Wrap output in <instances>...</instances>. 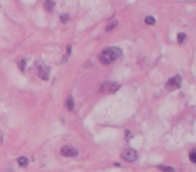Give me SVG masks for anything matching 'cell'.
Wrapping results in <instances>:
<instances>
[{
  "instance_id": "6",
  "label": "cell",
  "mask_w": 196,
  "mask_h": 172,
  "mask_svg": "<svg viewBox=\"0 0 196 172\" xmlns=\"http://www.w3.org/2000/svg\"><path fill=\"white\" fill-rule=\"evenodd\" d=\"M182 86V77L180 75H175L167 82V88L173 90V89H179Z\"/></svg>"
},
{
  "instance_id": "3",
  "label": "cell",
  "mask_w": 196,
  "mask_h": 172,
  "mask_svg": "<svg viewBox=\"0 0 196 172\" xmlns=\"http://www.w3.org/2000/svg\"><path fill=\"white\" fill-rule=\"evenodd\" d=\"M121 157H122L125 161H128V163H133V161L137 160L138 155H137V151H135V149H132V148H128L121 153Z\"/></svg>"
},
{
  "instance_id": "8",
  "label": "cell",
  "mask_w": 196,
  "mask_h": 172,
  "mask_svg": "<svg viewBox=\"0 0 196 172\" xmlns=\"http://www.w3.org/2000/svg\"><path fill=\"white\" fill-rule=\"evenodd\" d=\"M18 164L20 167H27V165H28V159H27V157H19L18 159Z\"/></svg>"
},
{
  "instance_id": "5",
  "label": "cell",
  "mask_w": 196,
  "mask_h": 172,
  "mask_svg": "<svg viewBox=\"0 0 196 172\" xmlns=\"http://www.w3.org/2000/svg\"><path fill=\"white\" fill-rule=\"evenodd\" d=\"M61 155L64 157H75V156H78V149L74 148V147L66 145L61 149Z\"/></svg>"
},
{
  "instance_id": "4",
  "label": "cell",
  "mask_w": 196,
  "mask_h": 172,
  "mask_svg": "<svg viewBox=\"0 0 196 172\" xmlns=\"http://www.w3.org/2000/svg\"><path fill=\"white\" fill-rule=\"evenodd\" d=\"M36 67H38V71H39V77H41L42 79H48V77H50V67L46 66L44 63H42V62H38L36 63Z\"/></svg>"
},
{
  "instance_id": "15",
  "label": "cell",
  "mask_w": 196,
  "mask_h": 172,
  "mask_svg": "<svg viewBox=\"0 0 196 172\" xmlns=\"http://www.w3.org/2000/svg\"><path fill=\"white\" fill-rule=\"evenodd\" d=\"M189 159H191V161H192V163H196V151H195V149H192V151H191Z\"/></svg>"
},
{
  "instance_id": "12",
  "label": "cell",
  "mask_w": 196,
  "mask_h": 172,
  "mask_svg": "<svg viewBox=\"0 0 196 172\" xmlns=\"http://www.w3.org/2000/svg\"><path fill=\"white\" fill-rule=\"evenodd\" d=\"M117 24H118V22H117V20H113L111 23H109L108 26H106V31H111V30H113L114 27L117 26Z\"/></svg>"
},
{
  "instance_id": "16",
  "label": "cell",
  "mask_w": 196,
  "mask_h": 172,
  "mask_svg": "<svg viewBox=\"0 0 196 172\" xmlns=\"http://www.w3.org/2000/svg\"><path fill=\"white\" fill-rule=\"evenodd\" d=\"M19 67H20V70H22V71L26 70V59L20 61V63H19Z\"/></svg>"
},
{
  "instance_id": "17",
  "label": "cell",
  "mask_w": 196,
  "mask_h": 172,
  "mask_svg": "<svg viewBox=\"0 0 196 172\" xmlns=\"http://www.w3.org/2000/svg\"><path fill=\"white\" fill-rule=\"evenodd\" d=\"M3 141H4V134L0 132V144H3Z\"/></svg>"
},
{
  "instance_id": "9",
  "label": "cell",
  "mask_w": 196,
  "mask_h": 172,
  "mask_svg": "<svg viewBox=\"0 0 196 172\" xmlns=\"http://www.w3.org/2000/svg\"><path fill=\"white\" fill-rule=\"evenodd\" d=\"M185 39H187V34H185V32H180V34L177 35V42H179V43H184Z\"/></svg>"
},
{
  "instance_id": "13",
  "label": "cell",
  "mask_w": 196,
  "mask_h": 172,
  "mask_svg": "<svg viewBox=\"0 0 196 172\" xmlns=\"http://www.w3.org/2000/svg\"><path fill=\"white\" fill-rule=\"evenodd\" d=\"M69 20H70V16H69L67 14H64V15H62V16H61V22H62L63 24L69 23Z\"/></svg>"
},
{
  "instance_id": "10",
  "label": "cell",
  "mask_w": 196,
  "mask_h": 172,
  "mask_svg": "<svg viewBox=\"0 0 196 172\" xmlns=\"http://www.w3.org/2000/svg\"><path fill=\"white\" fill-rule=\"evenodd\" d=\"M54 6H55V3L54 1H46L44 3V8H46V11H53V8H54Z\"/></svg>"
},
{
  "instance_id": "2",
  "label": "cell",
  "mask_w": 196,
  "mask_h": 172,
  "mask_svg": "<svg viewBox=\"0 0 196 172\" xmlns=\"http://www.w3.org/2000/svg\"><path fill=\"white\" fill-rule=\"evenodd\" d=\"M118 89H120V83H117V82H105L101 86V93L111 94V93H116Z\"/></svg>"
},
{
  "instance_id": "1",
  "label": "cell",
  "mask_w": 196,
  "mask_h": 172,
  "mask_svg": "<svg viewBox=\"0 0 196 172\" xmlns=\"http://www.w3.org/2000/svg\"><path fill=\"white\" fill-rule=\"evenodd\" d=\"M122 55V50L120 47H108L100 54V62L102 65H110L113 62H116L120 57Z\"/></svg>"
},
{
  "instance_id": "14",
  "label": "cell",
  "mask_w": 196,
  "mask_h": 172,
  "mask_svg": "<svg viewBox=\"0 0 196 172\" xmlns=\"http://www.w3.org/2000/svg\"><path fill=\"white\" fill-rule=\"evenodd\" d=\"M145 23L146 24H155L156 23V19L153 16H146L145 18Z\"/></svg>"
},
{
  "instance_id": "7",
  "label": "cell",
  "mask_w": 196,
  "mask_h": 172,
  "mask_svg": "<svg viewBox=\"0 0 196 172\" xmlns=\"http://www.w3.org/2000/svg\"><path fill=\"white\" fill-rule=\"evenodd\" d=\"M66 109L70 112L74 110V98L71 96H69L67 99H66Z\"/></svg>"
},
{
  "instance_id": "11",
  "label": "cell",
  "mask_w": 196,
  "mask_h": 172,
  "mask_svg": "<svg viewBox=\"0 0 196 172\" xmlns=\"http://www.w3.org/2000/svg\"><path fill=\"white\" fill-rule=\"evenodd\" d=\"M158 169L164 172H175V169L172 167H167V165H158Z\"/></svg>"
},
{
  "instance_id": "18",
  "label": "cell",
  "mask_w": 196,
  "mask_h": 172,
  "mask_svg": "<svg viewBox=\"0 0 196 172\" xmlns=\"http://www.w3.org/2000/svg\"><path fill=\"white\" fill-rule=\"evenodd\" d=\"M130 136H132V133L129 131H126V139H130Z\"/></svg>"
}]
</instances>
